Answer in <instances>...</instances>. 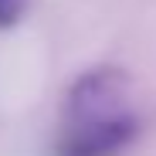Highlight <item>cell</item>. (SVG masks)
Listing matches in <instances>:
<instances>
[{
	"mask_svg": "<svg viewBox=\"0 0 156 156\" xmlns=\"http://www.w3.org/2000/svg\"><path fill=\"white\" fill-rule=\"evenodd\" d=\"M139 136V119L136 115H112L102 122H85V126H71L68 136L58 143L55 156H115Z\"/></svg>",
	"mask_w": 156,
	"mask_h": 156,
	"instance_id": "7a4b0ae2",
	"label": "cell"
},
{
	"mask_svg": "<svg viewBox=\"0 0 156 156\" xmlns=\"http://www.w3.org/2000/svg\"><path fill=\"white\" fill-rule=\"evenodd\" d=\"M31 0H0V31L4 27H14V24L27 14Z\"/></svg>",
	"mask_w": 156,
	"mask_h": 156,
	"instance_id": "3957f363",
	"label": "cell"
},
{
	"mask_svg": "<svg viewBox=\"0 0 156 156\" xmlns=\"http://www.w3.org/2000/svg\"><path fill=\"white\" fill-rule=\"evenodd\" d=\"M129 92V78L119 68H92L68 92V122L85 126L122 115V102Z\"/></svg>",
	"mask_w": 156,
	"mask_h": 156,
	"instance_id": "6da1fadb",
	"label": "cell"
}]
</instances>
